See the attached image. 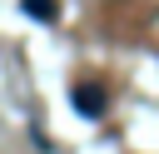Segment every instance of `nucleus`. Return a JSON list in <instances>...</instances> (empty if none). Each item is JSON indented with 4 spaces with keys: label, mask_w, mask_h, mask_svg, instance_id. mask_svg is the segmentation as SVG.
Instances as JSON below:
<instances>
[{
    "label": "nucleus",
    "mask_w": 159,
    "mask_h": 154,
    "mask_svg": "<svg viewBox=\"0 0 159 154\" xmlns=\"http://www.w3.org/2000/svg\"><path fill=\"white\" fill-rule=\"evenodd\" d=\"M70 104H75V114H80V119H104L109 94H104V84H99V79H75V84H70Z\"/></svg>",
    "instance_id": "obj_1"
},
{
    "label": "nucleus",
    "mask_w": 159,
    "mask_h": 154,
    "mask_svg": "<svg viewBox=\"0 0 159 154\" xmlns=\"http://www.w3.org/2000/svg\"><path fill=\"white\" fill-rule=\"evenodd\" d=\"M20 15H30L40 25H55L60 20V0H20Z\"/></svg>",
    "instance_id": "obj_2"
}]
</instances>
